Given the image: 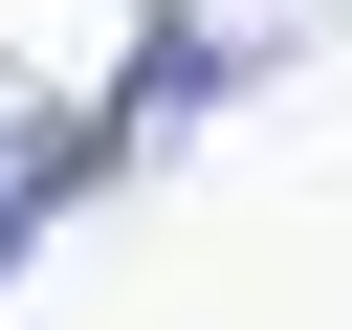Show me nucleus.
<instances>
[{
    "label": "nucleus",
    "mask_w": 352,
    "mask_h": 330,
    "mask_svg": "<svg viewBox=\"0 0 352 330\" xmlns=\"http://www.w3.org/2000/svg\"><path fill=\"white\" fill-rule=\"evenodd\" d=\"M264 44H286V0H154V44L110 66V110H88V154H176V132H198V110H220V88L264 66Z\"/></svg>",
    "instance_id": "nucleus-1"
},
{
    "label": "nucleus",
    "mask_w": 352,
    "mask_h": 330,
    "mask_svg": "<svg viewBox=\"0 0 352 330\" xmlns=\"http://www.w3.org/2000/svg\"><path fill=\"white\" fill-rule=\"evenodd\" d=\"M88 176H110V154H88V88H44V66H0V264H22V242H44V220H66Z\"/></svg>",
    "instance_id": "nucleus-2"
}]
</instances>
